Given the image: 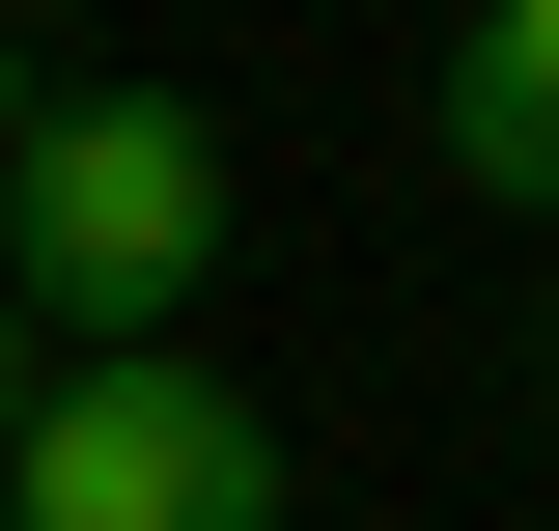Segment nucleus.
<instances>
[{
    "instance_id": "1",
    "label": "nucleus",
    "mask_w": 559,
    "mask_h": 531,
    "mask_svg": "<svg viewBox=\"0 0 559 531\" xmlns=\"http://www.w3.org/2000/svg\"><path fill=\"white\" fill-rule=\"evenodd\" d=\"M197 280H224V113L197 84H57L0 140V308H57L84 364H168Z\"/></svg>"
},
{
    "instance_id": "5",
    "label": "nucleus",
    "mask_w": 559,
    "mask_h": 531,
    "mask_svg": "<svg viewBox=\"0 0 559 531\" xmlns=\"http://www.w3.org/2000/svg\"><path fill=\"white\" fill-rule=\"evenodd\" d=\"M0 140H28V57H0Z\"/></svg>"
},
{
    "instance_id": "3",
    "label": "nucleus",
    "mask_w": 559,
    "mask_h": 531,
    "mask_svg": "<svg viewBox=\"0 0 559 531\" xmlns=\"http://www.w3.org/2000/svg\"><path fill=\"white\" fill-rule=\"evenodd\" d=\"M419 140H448L503 224H559V0H476V28H448V84H419Z\"/></svg>"
},
{
    "instance_id": "2",
    "label": "nucleus",
    "mask_w": 559,
    "mask_h": 531,
    "mask_svg": "<svg viewBox=\"0 0 559 531\" xmlns=\"http://www.w3.org/2000/svg\"><path fill=\"white\" fill-rule=\"evenodd\" d=\"M0 531H280V392H224L197 335L168 364H57L28 448H0Z\"/></svg>"
},
{
    "instance_id": "4",
    "label": "nucleus",
    "mask_w": 559,
    "mask_h": 531,
    "mask_svg": "<svg viewBox=\"0 0 559 531\" xmlns=\"http://www.w3.org/2000/svg\"><path fill=\"white\" fill-rule=\"evenodd\" d=\"M28 392H57V364H28V308H0V448H28Z\"/></svg>"
}]
</instances>
